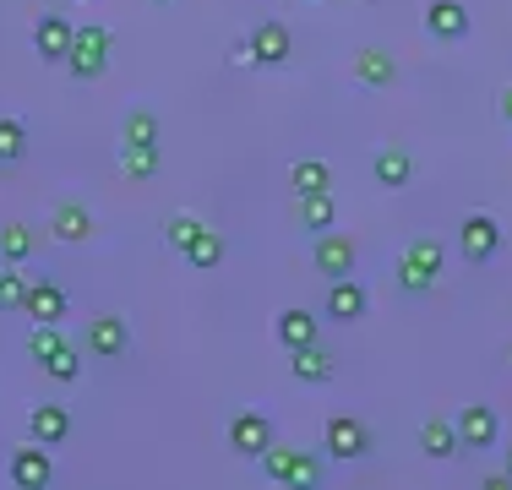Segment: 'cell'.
<instances>
[{
    "label": "cell",
    "mask_w": 512,
    "mask_h": 490,
    "mask_svg": "<svg viewBox=\"0 0 512 490\" xmlns=\"http://www.w3.org/2000/svg\"><path fill=\"white\" fill-rule=\"evenodd\" d=\"M365 305H371V300H365V284L355 273H349V278H327V316H333V322H360Z\"/></svg>",
    "instance_id": "cell-15"
},
{
    "label": "cell",
    "mask_w": 512,
    "mask_h": 490,
    "mask_svg": "<svg viewBox=\"0 0 512 490\" xmlns=\"http://www.w3.org/2000/svg\"><path fill=\"white\" fill-rule=\"evenodd\" d=\"M28 153V126L17 115H0V164H17Z\"/></svg>",
    "instance_id": "cell-28"
},
{
    "label": "cell",
    "mask_w": 512,
    "mask_h": 490,
    "mask_svg": "<svg viewBox=\"0 0 512 490\" xmlns=\"http://www.w3.org/2000/svg\"><path fill=\"white\" fill-rule=\"evenodd\" d=\"M371 175H376V186H387V191H404L409 180H414V158L404 153V147H382V153L371 158Z\"/></svg>",
    "instance_id": "cell-17"
},
{
    "label": "cell",
    "mask_w": 512,
    "mask_h": 490,
    "mask_svg": "<svg viewBox=\"0 0 512 490\" xmlns=\"http://www.w3.org/2000/svg\"><path fill=\"white\" fill-rule=\"evenodd\" d=\"M66 349V338H60V322H33V333H28V354L33 360H50V354H60Z\"/></svg>",
    "instance_id": "cell-30"
},
{
    "label": "cell",
    "mask_w": 512,
    "mask_h": 490,
    "mask_svg": "<svg viewBox=\"0 0 512 490\" xmlns=\"http://www.w3.org/2000/svg\"><path fill=\"white\" fill-rule=\"evenodd\" d=\"M28 436L39 441V447H60V441L71 436V409L66 403H33L28 409Z\"/></svg>",
    "instance_id": "cell-13"
},
{
    "label": "cell",
    "mask_w": 512,
    "mask_h": 490,
    "mask_svg": "<svg viewBox=\"0 0 512 490\" xmlns=\"http://www.w3.org/2000/svg\"><path fill=\"white\" fill-rule=\"evenodd\" d=\"M120 169L131 180H153L158 175V142H120Z\"/></svg>",
    "instance_id": "cell-25"
},
{
    "label": "cell",
    "mask_w": 512,
    "mask_h": 490,
    "mask_svg": "<svg viewBox=\"0 0 512 490\" xmlns=\"http://www.w3.org/2000/svg\"><path fill=\"white\" fill-rule=\"evenodd\" d=\"M6 474H11V485H17V490H44V485L55 480L50 447H39V441L17 447V452H11V463H6Z\"/></svg>",
    "instance_id": "cell-6"
},
{
    "label": "cell",
    "mask_w": 512,
    "mask_h": 490,
    "mask_svg": "<svg viewBox=\"0 0 512 490\" xmlns=\"http://www.w3.org/2000/svg\"><path fill=\"white\" fill-rule=\"evenodd\" d=\"M458 441L469 452H485V447H496V436H502V420H496V409H485V403H463V414H458Z\"/></svg>",
    "instance_id": "cell-11"
},
{
    "label": "cell",
    "mask_w": 512,
    "mask_h": 490,
    "mask_svg": "<svg viewBox=\"0 0 512 490\" xmlns=\"http://www.w3.org/2000/svg\"><path fill=\"white\" fill-rule=\"evenodd\" d=\"M431 284H436L431 273H420V267H414L409 256H398V289H404V294H425Z\"/></svg>",
    "instance_id": "cell-34"
},
{
    "label": "cell",
    "mask_w": 512,
    "mask_h": 490,
    "mask_svg": "<svg viewBox=\"0 0 512 490\" xmlns=\"http://www.w3.org/2000/svg\"><path fill=\"white\" fill-rule=\"evenodd\" d=\"M71 22L60 17V11H44L39 22H33V49H39V60H50V66H66L71 55Z\"/></svg>",
    "instance_id": "cell-12"
},
{
    "label": "cell",
    "mask_w": 512,
    "mask_h": 490,
    "mask_svg": "<svg viewBox=\"0 0 512 490\" xmlns=\"http://www.w3.org/2000/svg\"><path fill=\"white\" fill-rule=\"evenodd\" d=\"M180 256H186L191 267H202V273H207V267H218V262H224V235L202 224V235L191 240V245H186V251H180Z\"/></svg>",
    "instance_id": "cell-27"
},
{
    "label": "cell",
    "mask_w": 512,
    "mask_h": 490,
    "mask_svg": "<svg viewBox=\"0 0 512 490\" xmlns=\"http://www.w3.org/2000/svg\"><path fill=\"white\" fill-rule=\"evenodd\" d=\"M355 77L365 82V88H387V82L398 77V66H393L387 49H355Z\"/></svg>",
    "instance_id": "cell-20"
},
{
    "label": "cell",
    "mask_w": 512,
    "mask_h": 490,
    "mask_svg": "<svg viewBox=\"0 0 512 490\" xmlns=\"http://www.w3.org/2000/svg\"><path fill=\"white\" fill-rule=\"evenodd\" d=\"M507 474H512V447H507Z\"/></svg>",
    "instance_id": "cell-36"
},
{
    "label": "cell",
    "mask_w": 512,
    "mask_h": 490,
    "mask_svg": "<svg viewBox=\"0 0 512 490\" xmlns=\"http://www.w3.org/2000/svg\"><path fill=\"white\" fill-rule=\"evenodd\" d=\"M22 300H28V273H22V262H6L0 267V311L22 316Z\"/></svg>",
    "instance_id": "cell-26"
},
{
    "label": "cell",
    "mask_w": 512,
    "mask_h": 490,
    "mask_svg": "<svg viewBox=\"0 0 512 490\" xmlns=\"http://www.w3.org/2000/svg\"><path fill=\"white\" fill-rule=\"evenodd\" d=\"M458 447H463L458 425H447V420H425L420 425V452H425V458H453Z\"/></svg>",
    "instance_id": "cell-23"
},
{
    "label": "cell",
    "mask_w": 512,
    "mask_h": 490,
    "mask_svg": "<svg viewBox=\"0 0 512 490\" xmlns=\"http://www.w3.org/2000/svg\"><path fill=\"white\" fill-rule=\"evenodd\" d=\"M50 229H55V240L77 245V240L93 235V218H88V207H82V202H60L55 218H50Z\"/></svg>",
    "instance_id": "cell-19"
},
{
    "label": "cell",
    "mask_w": 512,
    "mask_h": 490,
    "mask_svg": "<svg viewBox=\"0 0 512 490\" xmlns=\"http://www.w3.org/2000/svg\"><path fill=\"white\" fill-rule=\"evenodd\" d=\"M496 109H502V120L512 126V88H502V104H496Z\"/></svg>",
    "instance_id": "cell-35"
},
{
    "label": "cell",
    "mask_w": 512,
    "mask_h": 490,
    "mask_svg": "<svg viewBox=\"0 0 512 490\" xmlns=\"http://www.w3.org/2000/svg\"><path fill=\"white\" fill-rule=\"evenodd\" d=\"M267 441H273V420H267V414H256V409L229 414V447H235L240 458H262Z\"/></svg>",
    "instance_id": "cell-10"
},
{
    "label": "cell",
    "mask_w": 512,
    "mask_h": 490,
    "mask_svg": "<svg viewBox=\"0 0 512 490\" xmlns=\"http://www.w3.org/2000/svg\"><path fill=\"white\" fill-rule=\"evenodd\" d=\"M93 360H126L131 349V333H126V316H93L88 333H82Z\"/></svg>",
    "instance_id": "cell-9"
},
{
    "label": "cell",
    "mask_w": 512,
    "mask_h": 490,
    "mask_svg": "<svg viewBox=\"0 0 512 490\" xmlns=\"http://www.w3.org/2000/svg\"><path fill=\"white\" fill-rule=\"evenodd\" d=\"M469 28H474V17L463 0H425V33L431 39L458 44V39H469Z\"/></svg>",
    "instance_id": "cell-7"
},
{
    "label": "cell",
    "mask_w": 512,
    "mask_h": 490,
    "mask_svg": "<svg viewBox=\"0 0 512 490\" xmlns=\"http://www.w3.org/2000/svg\"><path fill=\"white\" fill-rule=\"evenodd\" d=\"M22 316H33V322H66V289H60L55 278H28Z\"/></svg>",
    "instance_id": "cell-14"
},
{
    "label": "cell",
    "mask_w": 512,
    "mask_h": 490,
    "mask_svg": "<svg viewBox=\"0 0 512 490\" xmlns=\"http://www.w3.org/2000/svg\"><path fill=\"white\" fill-rule=\"evenodd\" d=\"M246 49L256 66H284L289 55H295V33L284 28V22H256L246 33Z\"/></svg>",
    "instance_id": "cell-8"
},
{
    "label": "cell",
    "mask_w": 512,
    "mask_h": 490,
    "mask_svg": "<svg viewBox=\"0 0 512 490\" xmlns=\"http://www.w3.org/2000/svg\"><path fill=\"white\" fill-rule=\"evenodd\" d=\"M44 371H50V382L71 387V382L82 376V349H77V343H66L60 354H50V360H44Z\"/></svg>",
    "instance_id": "cell-29"
},
{
    "label": "cell",
    "mask_w": 512,
    "mask_h": 490,
    "mask_svg": "<svg viewBox=\"0 0 512 490\" xmlns=\"http://www.w3.org/2000/svg\"><path fill=\"white\" fill-rule=\"evenodd\" d=\"M273 333H278V343H284L289 354H295V349H306V343H316V316L300 311V305H289V311H278Z\"/></svg>",
    "instance_id": "cell-18"
},
{
    "label": "cell",
    "mask_w": 512,
    "mask_h": 490,
    "mask_svg": "<svg viewBox=\"0 0 512 490\" xmlns=\"http://www.w3.org/2000/svg\"><path fill=\"white\" fill-rule=\"evenodd\" d=\"M404 256H409V262H414V267H420V273H431V278H436V273H442V262H447V251H442V245H436L431 235H420V240H409V251H404Z\"/></svg>",
    "instance_id": "cell-31"
},
{
    "label": "cell",
    "mask_w": 512,
    "mask_h": 490,
    "mask_svg": "<svg viewBox=\"0 0 512 490\" xmlns=\"http://www.w3.org/2000/svg\"><path fill=\"white\" fill-rule=\"evenodd\" d=\"M66 71H71L77 82H99L104 71H109V28H99V22H82V28L71 33Z\"/></svg>",
    "instance_id": "cell-2"
},
{
    "label": "cell",
    "mask_w": 512,
    "mask_h": 490,
    "mask_svg": "<svg viewBox=\"0 0 512 490\" xmlns=\"http://www.w3.org/2000/svg\"><path fill=\"white\" fill-rule=\"evenodd\" d=\"M148 6H169V0H148Z\"/></svg>",
    "instance_id": "cell-37"
},
{
    "label": "cell",
    "mask_w": 512,
    "mask_h": 490,
    "mask_svg": "<svg viewBox=\"0 0 512 490\" xmlns=\"http://www.w3.org/2000/svg\"><path fill=\"white\" fill-rule=\"evenodd\" d=\"M120 142H158V115H153V109H126Z\"/></svg>",
    "instance_id": "cell-32"
},
{
    "label": "cell",
    "mask_w": 512,
    "mask_h": 490,
    "mask_svg": "<svg viewBox=\"0 0 512 490\" xmlns=\"http://www.w3.org/2000/svg\"><path fill=\"white\" fill-rule=\"evenodd\" d=\"M197 235H202V218H197V213H175V218L164 224V240L175 245V251H186V245L197 240Z\"/></svg>",
    "instance_id": "cell-33"
},
{
    "label": "cell",
    "mask_w": 512,
    "mask_h": 490,
    "mask_svg": "<svg viewBox=\"0 0 512 490\" xmlns=\"http://www.w3.org/2000/svg\"><path fill=\"white\" fill-rule=\"evenodd\" d=\"M289 371H295V382H300V387H327V382L338 376V360L322 349V343H306V349H295Z\"/></svg>",
    "instance_id": "cell-16"
},
{
    "label": "cell",
    "mask_w": 512,
    "mask_h": 490,
    "mask_svg": "<svg viewBox=\"0 0 512 490\" xmlns=\"http://www.w3.org/2000/svg\"><path fill=\"white\" fill-rule=\"evenodd\" d=\"M262 474L273 485H295V490H311L316 480H322V463L311 458V452H300V447H278V441H267V452L262 458Z\"/></svg>",
    "instance_id": "cell-1"
},
{
    "label": "cell",
    "mask_w": 512,
    "mask_h": 490,
    "mask_svg": "<svg viewBox=\"0 0 512 490\" xmlns=\"http://www.w3.org/2000/svg\"><path fill=\"white\" fill-rule=\"evenodd\" d=\"M458 251L469 256V262H491V256L502 251V224H496L491 213H469L458 224Z\"/></svg>",
    "instance_id": "cell-5"
},
{
    "label": "cell",
    "mask_w": 512,
    "mask_h": 490,
    "mask_svg": "<svg viewBox=\"0 0 512 490\" xmlns=\"http://www.w3.org/2000/svg\"><path fill=\"white\" fill-rule=\"evenodd\" d=\"M39 251V229L28 224H0V262H28Z\"/></svg>",
    "instance_id": "cell-24"
},
{
    "label": "cell",
    "mask_w": 512,
    "mask_h": 490,
    "mask_svg": "<svg viewBox=\"0 0 512 490\" xmlns=\"http://www.w3.org/2000/svg\"><path fill=\"white\" fill-rule=\"evenodd\" d=\"M289 186H295V196H316V191H333V169H327L322 158H300V164L289 169Z\"/></svg>",
    "instance_id": "cell-22"
},
{
    "label": "cell",
    "mask_w": 512,
    "mask_h": 490,
    "mask_svg": "<svg viewBox=\"0 0 512 490\" xmlns=\"http://www.w3.org/2000/svg\"><path fill=\"white\" fill-rule=\"evenodd\" d=\"M322 447H327V458H338V463H355L371 452V431L355 420V414H333V420L322 425Z\"/></svg>",
    "instance_id": "cell-3"
},
{
    "label": "cell",
    "mask_w": 512,
    "mask_h": 490,
    "mask_svg": "<svg viewBox=\"0 0 512 490\" xmlns=\"http://www.w3.org/2000/svg\"><path fill=\"white\" fill-rule=\"evenodd\" d=\"M300 202V229H311V235H322V229L338 224V202L333 191H316V196H295Z\"/></svg>",
    "instance_id": "cell-21"
},
{
    "label": "cell",
    "mask_w": 512,
    "mask_h": 490,
    "mask_svg": "<svg viewBox=\"0 0 512 490\" xmlns=\"http://www.w3.org/2000/svg\"><path fill=\"white\" fill-rule=\"evenodd\" d=\"M355 240L349 235H338V229H322V235H316V245H311V267L322 278H349L355 273Z\"/></svg>",
    "instance_id": "cell-4"
}]
</instances>
